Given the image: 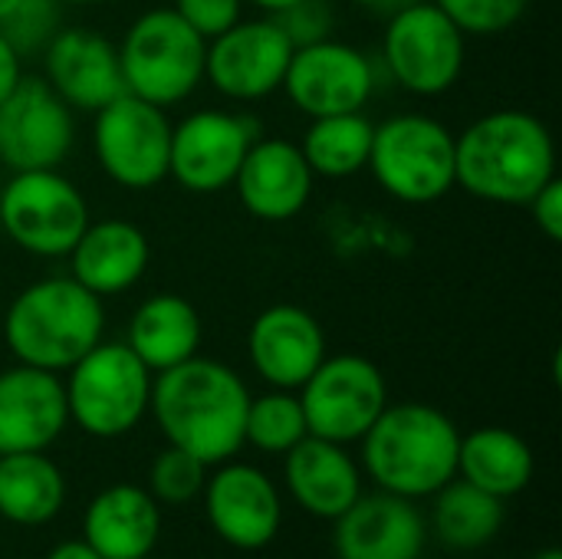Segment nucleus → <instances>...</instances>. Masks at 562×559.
<instances>
[{
    "label": "nucleus",
    "instance_id": "f257e3e1",
    "mask_svg": "<svg viewBox=\"0 0 562 559\" xmlns=\"http://www.w3.org/2000/svg\"><path fill=\"white\" fill-rule=\"evenodd\" d=\"M247 405V382L217 359L191 356L151 379L148 412L161 435L204 465L231 461L244 448Z\"/></svg>",
    "mask_w": 562,
    "mask_h": 559
},
{
    "label": "nucleus",
    "instance_id": "f03ea898",
    "mask_svg": "<svg viewBox=\"0 0 562 559\" xmlns=\"http://www.w3.org/2000/svg\"><path fill=\"white\" fill-rule=\"evenodd\" d=\"M557 178V142L527 109H494L454 135V188L487 204L527 208Z\"/></svg>",
    "mask_w": 562,
    "mask_h": 559
},
{
    "label": "nucleus",
    "instance_id": "7ed1b4c3",
    "mask_svg": "<svg viewBox=\"0 0 562 559\" xmlns=\"http://www.w3.org/2000/svg\"><path fill=\"white\" fill-rule=\"evenodd\" d=\"M105 336V303L69 273L26 283L7 306L3 343L16 362L66 372Z\"/></svg>",
    "mask_w": 562,
    "mask_h": 559
},
{
    "label": "nucleus",
    "instance_id": "20e7f679",
    "mask_svg": "<svg viewBox=\"0 0 562 559\" xmlns=\"http://www.w3.org/2000/svg\"><path fill=\"white\" fill-rule=\"evenodd\" d=\"M362 465L379 491L422 501L458 478V425L435 405H385L372 428L359 438Z\"/></svg>",
    "mask_w": 562,
    "mask_h": 559
},
{
    "label": "nucleus",
    "instance_id": "39448f33",
    "mask_svg": "<svg viewBox=\"0 0 562 559\" xmlns=\"http://www.w3.org/2000/svg\"><path fill=\"white\" fill-rule=\"evenodd\" d=\"M115 49L125 92L158 109L181 105L204 82L207 40L198 36L171 7L138 13Z\"/></svg>",
    "mask_w": 562,
    "mask_h": 559
},
{
    "label": "nucleus",
    "instance_id": "423d86ee",
    "mask_svg": "<svg viewBox=\"0 0 562 559\" xmlns=\"http://www.w3.org/2000/svg\"><path fill=\"white\" fill-rule=\"evenodd\" d=\"M369 171L402 204H435L454 191V132L425 112H398L375 125Z\"/></svg>",
    "mask_w": 562,
    "mask_h": 559
},
{
    "label": "nucleus",
    "instance_id": "0eeeda50",
    "mask_svg": "<svg viewBox=\"0 0 562 559\" xmlns=\"http://www.w3.org/2000/svg\"><path fill=\"white\" fill-rule=\"evenodd\" d=\"M151 379L155 372L125 343L102 339L66 369L69 422L92 438L128 435L148 415Z\"/></svg>",
    "mask_w": 562,
    "mask_h": 559
},
{
    "label": "nucleus",
    "instance_id": "6e6552de",
    "mask_svg": "<svg viewBox=\"0 0 562 559\" xmlns=\"http://www.w3.org/2000/svg\"><path fill=\"white\" fill-rule=\"evenodd\" d=\"M89 221L86 194L59 168L10 171L0 185V231L30 257H66Z\"/></svg>",
    "mask_w": 562,
    "mask_h": 559
},
{
    "label": "nucleus",
    "instance_id": "1a4fd4ad",
    "mask_svg": "<svg viewBox=\"0 0 562 559\" xmlns=\"http://www.w3.org/2000/svg\"><path fill=\"white\" fill-rule=\"evenodd\" d=\"M382 63L412 96L435 99L451 92L468 63V36L435 0H415L389 13Z\"/></svg>",
    "mask_w": 562,
    "mask_h": 559
},
{
    "label": "nucleus",
    "instance_id": "9d476101",
    "mask_svg": "<svg viewBox=\"0 0 562 559\" xmlns=\"http://www.w3.org/2000/svg\"><path fill=\"white\" fill-rule=\"evenodd\" d=\"M92 152L112 185L125 191L158 188L168 178V109L122 92L119 99L92 112Z\"/></svg>",
    "mask_w": 562,
    "mask_h": 559
},
{
    "label": "nucleus",
    "instance_id": "9b49d317",
    "mask_svg": "<svg viewBox=\"0 0 562 559\" xmlns=\"http://www.w3.org/2000/svg\"><path fill=\"white\" fill-rule=\"evenodd\" d=\"M306 428L316 438L352 445L389 405V385L382 369L366 356H326L316 372L296 389Z\"/></svg>",
    "mask_w": 562,
    "mask_h": 559
},
{
    "label": "nucleus",
    "instance_id": "f8f14e48",
    "mask_svg": "<svg viewBox=\"0 0 562 559\" xmlns=\"http://www.w3.org/2000/svg\"><path fill=\"white\" fill-rule=\"evenodd\" d=\"M257 138V122L227 109H198L171 122L168 178L188 194L227 191L247 148Z\"/></svg>",
    "mask_w": 562,
    "mask_h": 559
},
{
    "label": "nucleus",
    "instance_id": "ddd939ff",
    "mask_svg": "<svg viewBox=\"0 0 562 559\" xmlns=\"http://www.w3.org/2000/svg\"><path fill=\"white\" fill-rule=\"evenodd\" d=\"M375 63L352 43L326 36L296 46L283 76V92L306 119L362 112L375 96Z\"/></svg>",
    "mask_w": 562,
    "mask_h": 559
},
{
    "label": "nucleus",
    "instance_id": "4468645a",
    "mask_svg": "<svg viewBox=\"0 0 562 559\" xmlns=\"http://www.w3.org/2000/svg\"><path fill=\"white\" fill-rule=\"evenodd\" d=\"M293 49L273 16H240L231 30L207 40L204 82L231 102H260L280 92Z\"/></svg>",
    "mask_w": 562,
    "mask_h": 559
},
{
    "label": "nucleus",
    "instance_id": "2eb2a0df",
    "mask_svg": "<svg viewBox=\"0 0 562 559\" xmlns=\"http://www.w3.org/2000/svg\"><path fill=\"white\" fill-rule=\"evenodd\" d=\"M76 145V112L43 76H23L0 99V161L10 171L59 168Z\"/></svg>",
    "mask_w": 562,
    "mask_h": 559
},
{
    "label": "nucleus",
    "instance_id": "dca6fc26",
    "mask_svg": "<svg viewBox=\"0 0 562 559\" xmlns=\"http://www.w3.org/2000/svg\"><path fill=\"white\" fill-rule=\"evenodd\" d=\"M43 79L72 112H99L125 92L119 49L89 26H59L43 46Z\"/></svg>",
    "mask_w": 562,
    "mask_h": 559
},
{
    "label": "nucleus",
    "instance_id": "f3484780",
    "mask_svg": "<svg viewBox=\"0 0 562 559\" xmlns=\"http://www.w3.org/2000/svg\"><path fill=\"white\" fill-rule=\"evenodd\" d=\"M204 514L214 534L234 550H263L280 530V494L273 481L254 465L221 468L204 481Z\"/></svg>",
    "mask_w": 562,
    "mask_h": 559
},
{
    "label": "nucleus",
    "instance_id": "a211bd4d",
    "mask_svg": "<svg viewBox=\"0 0 562 559\" xmlns=\"http://www.w3.org/2000/svg\"><path fill=\"white\" fill-rule=\"evenodd\" d=\"M231 188L237 191V201L250 217L267 224H286L306 211L316 188V175L296 142L273 135L254 138Z\"/></svg>",
    "mask_w": 562,
    "mask_h": 559
},
{
    "label": "nucleus",
    "instance_id": "6ab92c4d",
    "mask_svg": "<svg viewBox=\"0 0 562 559\" xmlns=\"http://www.w3.org/2000/svg\"><path fill=\"white\" fill-rule=\"evenodd\" d=\"M247 356L270 389L296 392L329 356L319 320L296 303H273L247 329Z\"/></svg>",
    "mask_w": 562,
    "mask_h": 559
},
{
    "label": "nucleus",
    "instance_id": "aec40b11",
    "mask_svg": "<svg viewBox=\"0 0 562 559\" xmlns=\"http://www.w3.org/2000/svg\"><path fill=\"white\" fill-rule=\"evenodd\" d=\"M69 425L63 379L33 366L0 372V451H46Z\"/></svg>",
    "mask_w": 562,
    "mask_h": 559
},
{
    "label": "nucleus",
    "instance_id": "412c9836",
    "mask_svg": "<svg viewBox=\"0 0 562 559\" xmlns=\"http://www.w3.org/2000/svg\"><path fill=\"white\" fill-rule=\"evenodd\" d=\"M339 559H418L425 547V521L415 501L379 491L359 494L336 517Z\"/></svg>",
    "mask_w": 562,
    "mask_h": 559
},
{
    "label": "nucleus",
    "instance_id": "4be33fe9",
    "mask_svg": "<svg viewBox=\"0 0 562 559\" xmlns=\"http://www.w3.org/2000/svg\"><path fill=\"white\" fill-rule=\"evenodd\" d=\"M69 277L82 283L99 300L128 293L148 270L151 244L148 234L125 217L89 221L79 241L72 244Z\"/></svg>",
    "mask_w": 562,
    "mask_h": 559
},
{
    "label": "nucleus",
    "instance_id": "5701e85b",
    "mask_svg": "<svg viewBox=\"0 0 562 559\" xmlns=\"http://www.w3.org/2000/svg\"><path fill=\"white\" fill-rule=\"evenodd\" d=\"M283 458H286L283 465L286 491L313 517L336 521L362 494V474L352 455L346 451V445L306 435Z\"/></svg>",
    "mask_w": 562,
    "mask_h": 559
},
{
    "label": "nucleus",
    "instance_id": "b1692460",
    "mask_svg": "<svg viewBox=\"0 0 562 559\" xmlns=\"http://www.w3.org/2000/svg\"><path fill=\"white\" fill-rule=\"evenodd\" d=\"M158 537V501L138 484H112L99 491L82 521V540L102 559L151 557Z\"/></svg>",
    "mask_w": 562,
    "mask_h": 559
},
{
    "label": "nucleus",
    "instance_id": "393cba45",
    "mask_svg": "<svg viewBox=\"0 0 562 559\" xmlns=\"http://www.w3.org/2000/svg\"><path fill=\"white\" fill-rule=\"evenodd\" d=\"M201 336H204L201 313L194 310L188 297L151 293L132 313L128 329H125V346L151 372H165L198 356Z\"/></svg>",
    "mask_w": 562,
    "mask_h": 559
},
{
    "label": "nucleus",
    "instance_id": "a878e982",
    "mask_svg": "<svg viewBox=\"0 0 562 559\" xmlns=\"http://www.w3.org/2000/svg\"><path fill=\"white\" fill-rule=\"evenodd\" d=\"M458 474L468 484L507 501L527 491V484L533 481V451L510 428H477L471 435H461Z\"/></svg>",
    "mask_w": 562,
    "mask_h": 559
},
{
    "label": "nucleus",
    "instance_id": "bb28decb",
    "mask_svg": "<svg viewBox=\"0 0 562 559\" xmlns=\"http://www.w3.org/2000/svg\"><path fill=\"white\" fill-rule=\"evenodd\" d=\"M66 501L63 471L46 451L0 455V517L20 527L49 524Z\"/></svg>",
    "mask_w": 562,
    "mask_h": 559
},
{
    "label": "nucleus",
    "instance_id": "cd10ccee",
    "mask_svg": "<svg viewBox=\"0 0 562 559\" xmlns=\"http://www.w3.org/2000/svg\"><path fill=\"white\" fill-rule=\"evenodd\" d=\"M375 122L366 112H339L310 119L303 138L296 142L316 178H352L369 168Z\"/></svg>",
    "mask_w": 562,
    "mask_h": 559
},
{
    "label": "nucleus",
    "instance_id": "c85d7f7f",
    "mask_svg": "<svg viewBox=\"0 0 562 559\" xmlns=\"http://www.w3.org/2000/svg\"><path fill=\"white\" fill-rule=\"evenodd\" d=\"M431 524L448 550H481L504 524V501L468 484L464 478H451L441 491H435Z\"/></svg>",
    "mask_w": 562,
    "mask_h": 559
},
{
    "label": "nucleus",
    "instance_id": "c756f323",
    "mask_svg": "<svg viewBox=\"0 0 562 559\" xmlns=\"http://www.w3.org/2000/svg\"><path fill=\"white\" fill-rule=\"evenodd\" d=\"M310 435L300 395L290 389H270L263 395H250L244 418V445H254L263 455H286Z\"/></svg>",
    "mask_w": 562,
    "mask_h": 559
},
{
    "label": "nucleus",
    "instance_id": "7c9ffc66",
    "mask_svg": "<svg viewBox=\"0 0 562 559\" xmlns=\"http://www.w3.org/2000/svg\"><path fill=\"white\" fill-rule=\"evenodd\" d=\"M63 26V3L59 0H0V36L20 56L43 53V46Z\"/></svg>",
    "mask_w": 562,
    "mask_h": 559
},
{
    "label": "nucleus",
    "instance_id": "2f4dec72",
    "mask_svg": "<svg viewBox=\"0 0 562 559\" xmlns=\"http://www.w3.org/2000/svg\"><path fill=\"white\" fill-rule=\"evenodd\" d=\"M204 481H207V465L198 461L194 455L168 445L151 465V474H148L151 491L148 494L158 504H188L204 491Z\"/></svg>",
    "mask_w": 562,
    "mask_h": 559
},
{
    "label": "nucleus",
    "instance_id": "473e14b6",
    "mask_svg": "<svg viewBox=\"0 0 562 559\" xmlns=\"http://www.w3.org/2000/svg\"><path fill=\"white\" fill-rule=\"evenodd\" d=\"M464 36H501L514 30L530 0H435Z\"/></svg>",
    "mask_w": 562,
    "mask_h": 559
},
{
    "label": "nucleus",
    "instance_id": "72a5a7b5",
    "mask_svg": "<svg viewBox=\"0 0 562 559\" xmlns=\"http://www.w3.org/2000/svg\"><path fill=\"white\" fill-rule=\"evenodd\" d=\"M273 20L290 36L293 46L319 43V40L333 36V10L326 0H300L286 10H280Z\"/></svg>",
    "mask_w": 562,
    "mask_h": 559
},
{
    "label": "nucleus",
    "instance_id": "f704fd0d",
    "mask_svg": "<svg viewBox=\"0 0 562 559\" xmlns=\"http://www.w3.org/2000/svg\"><path fill=\"white\" fill-rule=\"evenodd\" d=\"M247 0H175V13L204 40L221 36L244 16Z\"/></svg>",
    "mask_w": 562,
    "mask_h": 559
},
{
    "label": "nucleus",
    "instance_id": "c9c22d12",
    "mask_svg": "<svg viewBox=\"0 0 562 559\" xmlns=\"http://www.w3.org/2000/svg\"><path fill=\"white\" fill-rule=\"evenodd\" d=\"M527 208H530V214H533V224H537V231L547 237V241H553V244H560L562 241V181L560 175L557 178H550L530 201H527Z\"/></svg>",
    "mask_w": 562,
    "mask_h": 559
},
{
    "label": "nucleus",
    "instance_id": "e433bc0d",
    "mask_svg": "<svg viewBox=\"0 0 562 559\" xmlns=\"http://www.w3.org/2000/svg\"><path fill=\"white\" fill-rule=\"evenodd\" d=\"M23 76V56L10 46L7 36H0V99H7Z\"/></svg>",
    "mask_w": 562,
    "mask_h": 559
},
{
    "label": "nucleus",
    "instance_id": "4c0bfd02",
    "mask_svg": "<svg viewBox=\"0 0 562 559\" xmlns=\"http://www.w3.org/2000/svg\"><path fill=\"white\" fill-rule=\"evenodd\" d=\"M46 559H102L86 540H66V544H59L53 554Z\"/></svg>",
    "mask_w": 562,
    "mask_h": 559
},
{
    "label": "nucleus",
    "instance_id": "58836bf2",
    "mask_svg": "<svg viewBox=\"0 0 562 559\" xmlns=\"http://www.w3.org/2000/svg\"><path fill=\"white\" fill-rule=\"evenodd\" d=\"M349 3H356L362 10H385V13H392V10H398L405 3H415V0H349Z\"/></svg>",
    "mask_w": 562,
    "mask_h": 559
},
{
    "label": "nucleus",
    "instance_id": "ea45409f",
    "mask_svg": "<svg viewBox=\"0 0 562 559\" xmlns=\"http://www.w3.org/2000/svg\"><path fill=\"white\" fill-rule=\"evenodd\" d=\"M250 7H257L263 16H277L280 10H286V7H293V3H300V0H247Z\"/></svg>",
    "mask_w": 562,
    "mask_h": 559
},
{
    "label": "nucleus",
    "instance_id": "a19ab883",
    "mask_svg": "<svg viewBox=\"0 0 562 559\" xmlns=\"http://www.w3.org/2000/svg\"><path fill=\"white\" fill-rule=\"evenodd\" d=\"M533 559H562L560 550H543V554H537Z\"/></svg>",
    "mask_w": 562,
    "mask_h": 559
},
{
    "label": "nucleus",
    "instance_id": "79ce46f5",
    "mask_svg": "<svg viewBox=\"0 0 562 559\" xmlns=\"http://www.w3.org/2000/svg\"><path fill=\"white\" fill-rule=\"evenodd\" d=\"M59 3H63V7H66V3H76V7H86V3H102V0H59Z\"/></svg>",
    "mask_w": 562,
    "mask_h": 559
},
{
    "label": "nucleus",
    "instance_id": "37998d69",
    "mask_svg": "<svg viewBox=\"0 0 562 559\" xmlns=\"http://www.w3.org/2000/svg\"><path fill=\"white\" fill-rule=\"evenodd\" d=\"M142 559H151V557H142Z\"/></svg>",
    "mask_w": 562,
    "mask_h": 559
},
{
    "label": "nucleus",
    "instance_id": "c03bdc74",
    "mask_svg": "<svg viewBox=\"0 0 562 559\" xmlns=\"http://www.w3.org/2000/svg\"><path fill=\"white\" fill-rule=\"evenodd\" d=\"M0 455H3V451H0Z\"/></svg>",
    "mask_w": 562,
    "mask_h": 559
},
{
    "label": "nucleus",
    "instance_id": "a18cd8bd",
    "mask_svg": "<svg viewBox=\"0 0 562 559\" xmlns=\"http://www.w3.org/2000/svg\"><path fill=\"white\" fill-rule=\"evenodd\" d=\"M418 559H422V557H418Z\"/></svg>",
    "mask_w": 562,
    "mask_h": 559
}]
</instances>
